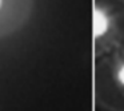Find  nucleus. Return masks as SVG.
<instances>
[{
  "label": "nucleus",
  "mask_w": 124,
  "mask_h": 111,
  "mask_svg": "<svg viewBox=\"0 0 124 111\" xmlns=\"http://www.w3.org/2000/svg\"><path fill=\"white\" fill-rule=\"evenodd\" d=\"M113 74L116 82L124 87V47L113 56Z\"/></svg>",
  "instance_id": "obj_1"
}]
</instances>
